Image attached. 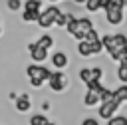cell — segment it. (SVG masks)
Returning <instances> with one entry per match:
<instances>
[{
	"label": "cell",
	"instance_id": "1",
	"mask_svg": "<svg viewBox=\"0 0 127 125\" xmlns=\"http://www.w3.org/2000/svg\"><path fill=\"white\" fill-rule=\"evenodd\" d=\"M65 30L75 38V40H85V34L89 30H93V24L89 18H75L71 14H67V22H65Z\"/></svg>",
	"mask_w": 127,
	"mask_h": 125
},
{
	"label": "cell",
	"instance_id": "2",
	"mask_svg": "<svg viewBox=\"0 0 127 125\" xmlns=\"http://www.w3.org/2000/svg\"><path fill=\"white\" fill-rule=\"evenodd\" d=\"M123 10H125V0H111L103 12H105V20L111 26H119L123 22Z\"/></svg>",
	"mask_w": 127,
	"mask_h": 125
},
{
	"label": "cell",
	"instance_id": "3",
	"mask_svg": "<svg viewBox=\"0 0 127 125\" xmlns=\"http://www.w3.org/2000/svg\"><path fill=\"white\" fill-rule=\"evenodd\" d=\"M50 73H52V71H50L48 67H44L42 63H32V65L26 67V75L30 77L32 87H42L44 81H48Z\"/></svg>",
	"mask_w": 127,
	"mask_h": 125
},
{
	"label": "cell",
	"instance_id": "4",
	"mask_svg": "<svg viewBox=\"0 0 127 125\" xmlns=\"http://www.w3.org/2000/svg\"><path fill=\"white\" fill-rule=\"evenodd\" d=\"M60 12H62V10H60L58 6H48L46 10L40 12V16H38L36 22H38L42 28H52V26L56 24V18L60 16Z\"/></svg>",
	"mask_w": 127,
	"mask_h": 125
},
{
	"label": "cell",
	"instance_id": "5",
	"mask_svg": "<svg viewBox=\"0 0 127 125\" xmlns=\"http://www.w3.org/2000/svg\"><path fill=\"white\" fill-rule=\"evenodd\" d=\"M101 50H103V46H101V40H93V42L81 40V42L77 44V52H79V56H83V58L95 56V54H99Z\"/></svg>",
	"mask_w": 127,
	"mask_h": 125
},
{
	"label": "cell",
	"instance_id": "6",
	"mask_svg": "<svg viewBox=\"0 0 127 125\" xmlns=\"http://www.w3.org/2000/svg\"><path fill=\"white\" fill-rule=\"evenodd\" d=\"M119 105H121V101L119 99H109V101H105V103H99V117H103V119H109V117H113L115 113H117V109H119Z\"/></svg>",
	"mask_w": 127,
	"mask_h": 125
},
{
	"label": "cell",
	"instance_id": "7",
	"mask_svg": "<svg viewBox=\"0 0 127 125\" xmlns=\"http://www.w3.org/2000/svg\"><path fill=\"white\" fill-rule=\"evenodd\" d=\"M101 77H103L101 67H81L79 69V79L83 83H89L91 79H101Z\"/></svg>",
	"mask_w": 127,
	"mask_h": 125
},
{
	"label": "cell",
	"instance_id": "8",
	"mask_svg": "<svg viewBox=\"0 0 127 125\" xmlns=\"http://www.w3.org/2000/svg\"><path fill=\"white\" fill-rule=\"evenodd\" d=\"M48 81H50L52 91H62V89L65 87V75H64V71H62V69L52 71V73H50V77H48Z\"/></svg>",
	"mask_w": 127,
	"mask_h": 125
},
{
	"label": "cell",
	"instance_id": "9",
	"mask_svg": "<svg viewBox=\"0 0 127 125\" xmlns=\"http://www.w3.org/2000/svg\"><path fill=\"white\" fill-rule=\"evenodd\" d=\"M28 54H30V58L36 62V63H42L46 58H48V50H44V48H40L36 42H32L30 46H28Z\"/></svg>",
	"mask_w": 127,
	"mask_h": 125
},
{
	"label": "cell",
	"instance_id": "10",
	"mask_svg": "<svg viewBox=\"0 0 127 125\" xmlns=\"http://www.w3.org/2000/svg\"><path fill=\"white\" fill-rule=\"evenodd\" d=\"M101 40V46L107 50V54L111 56V60H115V62H119V52L115 50V46H113V40H111V36L107 34V36H103V38H99Z\"/></svg>",
	"mask_w": 127,
	"mask_h": 125
},
{
	"label": "cell",
	"instance_id": "11",
	"mask_svg": "<svg viewBox=\"0 0 127 125\" xmlns=\"http://www.w3.org/2000/svg\"><path fill=\"white\" fill-rule=\"evenodd\" d=\"M14 101H16V109H18L20 113H24V111H30V107H32V101H30V95H28V93H22V95H18Z\"/></svg>",
	"mask_w": 127,
	"mask_h": 125
},
{
	"label": "cell",
	"instance_id": "12",
	"mask_svg": "<svg viewBox=\"0 0 127 125\" xmlns=\"http://www.w3.org/2000/svg\"><path fill=\"white\" fill-rule=\"evenodd\" d=\"M52 63L56 69H64L67 65V56L64 52H56V54H52Z\"/></svg>",
	"mask_w": 127,
	"mask_h": 125
},
{
	"label": "cell",
	"instance_id": "13",
	"mask_svg": "<svg viewBox=\"0 0 127 125\" xmlns=\"http://www.w3.org/2000/svg\"><path fill=\"white\" fill-rule=\"evenodd\" d=\"M117 79L121 83H127V56H123L119 60V67H117Z\"/></svg>",
	"mask_w": 127,
	"mask_h": 125
},
{
	"label": "cell",
	"instance_id": "14",
	"mask_svg": "<svg viewBox=\"0 0 127 125\" xmlns=\"http://www.w3.org/2000/svg\"><path fill=\"white\" fill-rule=\"evenodd\" d=\"M83 103H85L87 107L97 105V103H99V93H97V91H93V89H87V91H85V95H83Z\"/></svg>",
	"mask_w": 127,
	"mask_h": 125
},
{
	"label": "cell",
	"instance_id": "15",
	"mask_svg": "<svg viewBox=\"0 0 127 125\" xmlns=\"http://www.w3.org/2000/svg\"><path fill=\"white\" fill-rule=\"evenodd\" d=\"M111 0H85V8L89 12H97L99 8H105Z\"/></svg>",
	"mask_w": 127,
	"mask_h": 125
},
{
	"label": "cell",
	"instance_id": "16",
	"mask_svg": "<svg viewBox=\"0 0 127 125\" xmlns=\"http://www.w3.org/2000/svg\"><path fill=\"white\" fill-rule=\"evenodd\" d=\"M36 44H38L40 48H44V50H50V48L54 46V38H52L50 34H44V36H40V38L36 40Z\"/></svg>",
	"mask_w": 127,
	"mask_h": 125
},
{
	"label": "cell",
	"instance_id": "17",
	"mask_svg": "<svg viewBox=\"0 0 127 125\" xmlns=\"http://www.w3.org/2000/svg\"><path fill=\"white\" fill-rule=\"evenodd\" d=\"M40 6H42V0H26L24 2V10H30V12H42Z\"/></svg>",
	"mask_w": 127,
	"mask_h": 125
},
{
	"label": "cell",
	"instance_id": "18",
	"mask_svg": "<svg viewBox=\"0 0 127 125\" xmlns=\"http://www.w3.org/2000/svg\"><path fill=\"white\" fill-rule=\"evenodd\" d=\"M113 97H115V99H119L121 103H123V101H127V85H119V87L113 91Z\"/></svg>",
	"mask_w": 127,
	"mask_h": 125
},
{
	"label": "cell",
	"instance_id": "19",
	"mask_svg": "<svg viewBox=\"0 0 127 125\" xmlns=\"http://www.w3.org/2000/svg\"><path fill=\"white\" fill-rule=\"evenodd\" d=\"M46 123H48V117L42 113H36L30 117V125H46Z\"/></svg>",
	"mask_w": 127,
	"mask_h": 125
},
{
	"label": "cell",
	"instance_id": "20",
	"mask_svg": "<svg viewBox=\"0 0 127 125\" xmlns=\"http://www.w3.org/2000/svg\"><path fill=\"white\" fill-rule=\"evenodd\" d=\"M107 125H127V117L125 115H113L107 119Z\"/></svg>",
	"mask_w": 127,
	"mask_h": 125
},
{
	"label": "cell",
	"instance_id": "21",
	"mask_svg": "<svg viewBox=\"0 0 127 125\" xmlns=\"http://www.w3.org/2000/svg\"><path fill=\"white\" fill-rule=\"evenodd\" d=\"M38 16H40V12H30V10H24L22 12V20L24 22H36Z\"/></svg>",
	"mask_w": 127,
	"mask_h": 125
},
{
	"label": "cell",
	"instance_id": "22",
	"mask_svg": "<svg viewBox=\"0 0 127 125\" xmlns=\"http://www.w3.org/2000/svg\"><path fill=\"white\" fill-rule=\"evenodd\" d=\"M109 99H113V91L107 89V87H103L101 93H99V103H105V101H109Z\"/></svg>",
	"mask_w": 127,
	"mask_h": 125
},
{
	"label": "cell",
	"instance_id": "23",
	"mask_svg": "<svg viewBox=\"0 0 127 125\" xmlns=\"http://www.w3.org/2000/svg\"><path fill=\"white\" fill-rule=\"evenodd\" d=\"M6 6H8L12 12H16V10H20V8H22V0H8V2H6Z\"/></svg>",
	"mask_w": 127,
	"mask_h": 125
},
{
	"label": "cell",
	"instance_id": "24",
	"mask_svg": "<svg viewBox=\"0 0 127 125\" xmlns=\"http://www.w3.org/2000/svg\"><path fill=\"white\" fill-rule=\"evenodd\" d=\"M65 22H67V14L60 12V16L56 18V26H62V28H65Z\"/></svg>",
	"mask_w": 127,
	"mask_h": 125
},
{
	"label": "cell",
	"instance_id": "25",
	"mask_svg": "<svg viewBox=\"0 0 127 125\" xmlns=\"http://www.w3.org/2000/svg\"><path fill=\"white\" fill-rule=\"evenodd\" d=\"M81 125H99V121L93 119V117H85V119L81 121Z\"/></svg>",
	"mask_w": 127,
	"mask_h": 125
},
{
	"label": "cell",
	"instance_id": "26",
	"mask_svg": "<svg viewBox=\"0 0 127 125\" xmlns=\"http://www.w3.org/2000/svg\"><path fill=\"white\" fill-rule=\"evenodd\" d=\"M75 4H85V0H73Z\"/></svg>",
	"mask_w": 127,
	"mask_h": 125
},
{
	"label": "cell",
	"instance_id": "27",
	"mask_svg": "<svg viewBox=\"0 0 127 125\" xmlns=\"http://www.w3.org/2000/svg\"><path fill=\"white\" fill-rule=\"evenodd\" d=\"M46 125H56V123H50V121H48V123H46Z\"/></svg>",
	"mask_w": 127,
	"mask_h": 125
},
{
	"label": "cell",
	"instance_id": "28",
	"mask_svg": "<svg viewBox=\"0 0 127 125\" xmlns=\"http://www.w3.org/2000/svg\"><path fill=\"white\" fill-rule=\"evenodd\" d=\"M0 34H2V28H0Z\"/></svg>",
	"mask_w": 127,
	"mask_h": 125
}]
</instances>
